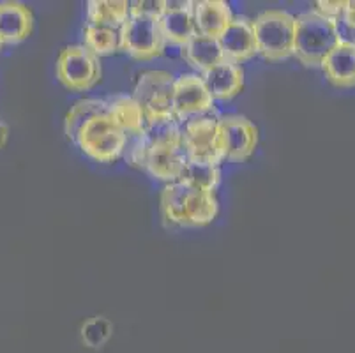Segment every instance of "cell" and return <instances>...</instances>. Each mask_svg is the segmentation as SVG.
Listing matches in <instances>:
<instances>
[{"mask_svg":"<svg viewBox=\"0 0 355 353\" xmlns=\"http://www.w3.org/2000/svg\"><path fill=\"white\" fill-rule=\"evenodd\" d=\"M163 218L170 225L200 228L211 225L219 212L218 200L212 191L200 189L186 180L164 186L159 196Z\"/></svg>","mask_w":355,"mask_h":353,"instance_id":"1","label":"cell"},{"mask_svg":"<svg viewBox=\"0 0 355 353\" xmlns=\"http://www.w3.org/2000/svg\"><path fill=\"white\" fill-rule=\"evenodd\" d=\"M341 43L336 19L311 9L295 16L293 57L306 67H320L325 57Z\"/></svg>","mask_w":355,"mask_h":353,"instance_id":"2","label":"cell"},{"mask_svg":"<svg viewBox=\"0 0 355 353\" xmlns=\"http://www.w3.org/2000/svg\"><path fill=\"white\" fill-rule=\"evenodd\" d=\"M258 55L279 62L293 57L295 50V16L283 9H267L253 19Z\"/></svg>","mask_w":355,"mask_h":353,"instance_id":"3","label":"cell"},{"mask_svg":"<svg viewBox=\"0 0 355 353\" xmlns=\"http://www.w3.org/2000/svg\"><path fill=\"white\" fill-rule=\"evenodd\" d=\"M74 144L78 145L80 150L89 155L90 160L103 164H110L121 160L124 155L125 145H128V135L112 119L108 108H106V112L92 117L80 129Z\"/></svg>","mask_w":355,"mask_h":353,"instance_id":"4","label":"cell"},{"mask_svg":"<svg viewBox=\"0 0 355 353\" xmlns=\"http://www.w3.org/2000/svg\"><path fill=\"white\" fill-rule=\"evenodd\" d=\"M182 147L188 161L218 164L225 160V145L218 117L198 115L182 124Z\"/></svg>","mask_w":355,"mask_h":353,"instance_id":"5","label":"cell"},{"mask_svg":"<svg viewBox=\"0 0 355 353\" xmlns=\"http://www.w3.org/2000/svg\"><path fill=\"white\" fill-rule=\"evenodd\" d=\"M55 73L66 89L73 92H85L101 82L103 67L99 57L87 50L83 44H71L60 50Z\"/></svg>","mask_w":355,"mask_h":353,"instance_id":"6","label":"cell"},{"mask_svg":"<svg viewBox=\"0 0 355 353\" xmlns=\"http://www.w3.org/2000/svg\"><path fill=\"white\" fill-rule=\"evenodd\" d=\"M175 78L172 73L159 69L144 71L135 85V101L141 106L145 121L172 119L173 115V87Z\"/></svg>","mask_w":355,"mask_h":353,"instance_id":"7","label":"cell"},{"mask_svg":"<svg viewBox=\"0 0 355 353\" xmlns=\"http://www.w3.org/2000/svg\"><path fill=\"white\" fill-rule=\"evenodd\" d=\"M164 37L154 16L129 15L121 28V50L137 60H153L164 53Z\"/></svg>","mask_w":355,"mask_h":353,"instance_id":"8","label":"cell"},{"mask_svg":"<svg viewBox=\"0 0 355 353\" xmlns=\"http://www.w3.org/2000/svg\"><path fill=\"white\" fill-rule=\"evenodd\" d=\"M214 99L205 87L203 78L196 73H182L175 78L173 87V115L180 124L198 115H209Z\"/></svg>","mask_w":355,"mask_h":353,"instance_id":"9","label":"cell"},{"mask_svg":"<svg viewBox=\"0 0 355 353\" xmlns=\"http://www.w3.org/2000/svg\"><path fill=\"white\" fill-rule=\"evenodd\" d=\"M188 164V155L180 145H148L145 141V152L138 168L147 171L153 179L163 182H177Z\"/></svg>","mask_w":355,"mask_h":353,"instance_id":"10","label":"cell"},{"mask_svg":"<svg viewBox=\"0 0 355 353\" xmlns=\"http://www.w3.org/2000/svg\"><path fill=\"white\" fill-rule=\"evenodd\" d=\"M225 145V160L242 163L250 160L258 147V129L244 115L218 117Z\"/></svg>","mask_w":355,"mask_h":353,"instance_id":"11","label":"cell"},{"mask_svg":"<svg viewBox=\"0 0 355 353\" xmlns=\"http://www.w3.org/2000/svg\"><path fill=\"white\" fill-rule=\"evenodd\" d=\"M164 43L182 48L196 35L193 2L184 0H164V11L157 18Z\"/></svg>","mask_w":355,"mask_h":353,"instance_id":"12","label":"cell"},{"mask_svg":"<svg viewBox=\"0 0 355 353\" xmlns=\"http://www.w3.org/2000/svg\"><path fill=\"white\" fill-rule=\"evenodd\" d=\"M227 60L232 62H244L258 53L257 37H254L253 19L246 16H234L232 24L218 39Z\"/></svg>","mask_w":355,"mask_h":353,"instance_id":"13","label":"cell"},{"mask_svg":"<svg viewBox=\"0 0 355 353\" xmlns=\"http://www.w3.org/2000/svg\"><path fill=\"white\" fill-rule=\"evenodd\" d=\"M34 15L21 2H0V44H18L31 37Z\"/></svg>","mask_w":355,"mask_h":353,"instance_id":"14","label":"cell"},{"mask_svg":"<svg viewBox=\"0 0 355 353\" xmlns=\"http://www.w3.org/2000/svg\"><path fill=\"white\" fill-rule=\"evenodd\" d=\"M205 82V87L211 92L212 99L228 101L232 97L239 96L244 89V69L241 64L232 60H223L207 73L200 74Z\"/></svg>","mask_w":355,"mask_h":353,"instance_id":"15","label":"cell"},{"mask_svg":"<svg viewBox=\"0 0 355 353\" xmlns=\"http://www.w3.org/2000/svg\"><path fill=\"white\" fill-rule=\"evenodd\" d=\"M196 34L219 39L234 19L230 4L225 0H200L193 2Z\"/></svg>","mask_w":355,"mask_h":353,"instance_id":"16","label":"cell"},{"mask_svg":"<svg viewBox=\"0 0 355 353\" xmlns=\"http://www.w3.org/2000/svg\"><path fill=\"white\" fill-rule=\"evenodd\" d=\"M329 82L340 89L355 87V43L341 41L322 64Z\"/></svg>","mask_w":355,"mask_h":353,"instance_id":"17","label":"cell"},{"mask_svg":"<svg viewBox=\"0 0 355 353\" xmlns=\"http://www.w3.org/2000/svg\"><path fill=\"white\" fill-rule=\"evenodd\" d=\"M180 53L184 60L196 71V74L207 73L223 60H227L218 39L202 34H196L188 44H184L180 48Z\"/></svg>","mask_w":355,"mask_h":353,"instance_id":"18","label":"cell"},{"mask_svg":"<svg viewBox=\"0 0 355 353\" xmlns=\"http://www.w3.org/2000/svg\"><path fill=\"white\" fill-rule=\"evenodd\" d=\"M108 105V113L115 122L122 128V131L128 135V140L137 138L144 132L145 113L141 106L135 101L133 96H114L106 99Z\"/></svg>","mask_w":355,"mask_h":353,"instance_id":"19","label":"cell"},{"mask_svg":"<svg viewBox=\"0 0 355 353\" xmlns=\"http://www.w3.org/2000/svg\"><path fill=\"white\" fill-rule=\"evenodd\" d=\"M87 24L99 27L122 28L129 18L125 0H90L87 2Z\"/></svg>","mask_w":355,"mask_h":353,"instance_id":"20","label":"cell"},{"mask_svg":"<svg viewBox=\"0 0 355 353\" xmlns=\"http://www.w3.org/2000/svg\"><path fill=\"white\" fill-rule=\"evenodd\" d=\"M83 46L96 55L106 57L121 50V28L99 27V25H83Z\"/></svg>","mask_w":355,"mask_h":353,"instance_id":"21","label":"cell"},{"mask_svg":"<svg viewBox=\"0 0 355 353\" xmlns=\"http://www.w3.org/2000/svg\"><path fill=\"white\" fill-rule=\"evenodd\" d=\"M108 105L106 99H96V97H87V99H80L71 106L67 112L66 121H64V131L66 136L74 144L76 136H78L80 129L92 119V117L99 115V113L106 112Z\"/></svg>","mask_w":355,"mask_h":353,"instance_id":"22","label":"cell"},{"mask_svg":"<svg viewBox=\"0 0 355 353\" xmlns=\"http://www.w3.org/2000/svg\"><path fill=\"white\" fill-rule=\"evenodd\" d=\"M141 136L148 145H180L182 144V124L175 117L150 121L145 124Z\"/></svg>","mask_w":355,"mask_h":353,"instance_id":"23","label":"cell"},{"mask_svg":"<svg viewBox=\"0 0 355 353\" xmlns=\"http://www.w3.org/2000/svg\"><path fill=\"white\" fill-rule=\"evenodd\" d=\"M219 179H221V171L218 164L211 163H198V161H188L180 180H186L191 186L200 187V189L212 191L218 187Z\"/></svg>","mask_w":355,"mask_h":353,"instance_id":"24","label":"cell"},{"mask_svg":"<svg viewBox=\"0 0 355 353\" xmlns=\"http://www.w3.org/2000/svg\"><path fill=\"white\" fill-rule=\"evenodd\" d=\"M112 334V323L105 318H92L82 327V338L92 348L101 346Z\"/></svg>","mask_w":355,"mask_h":353,"instance_id":"25","label":"cell"},{"mask_svg":"<svg viewBox=\"0 0 355 353\" xmlns=\"http://www.w3.org/2000/svg\"><path fill=\"white\" fill-rule=\"evenodd\" d=\"M164 11V0H137L129 2V15H145L159 18Z\"/></svg>","mask_w":355,"mask_h":353,"instance_id":"26","label":"cell"},{"mask_svg":"<svg viewBox=\"0 0 355 353\" xmlns=\"http://www.w3.org/2000/svg\"><path fill=\"white\" fill-rule=\"evenodd\" d=\"M338 28H340L341 41L347 39L348 34H355V0L345 2L343 15L338 19Z\"/></svg>","mask_w":355,"mask_h":353,"instance_id":"27","label":"cell"},{"mask_svg":"<svg viewBox=\"0 0 355 353\" xmlns=\"http://www.w3.org/2000/svg\"><path fill=\"white\" fill-rule=\"evenodd\" d=\"M316 8L315 11H318L320 15L327 16L331 19H338L341 18L343 15V9H345V2H316Z\"/></svg>","mask_w":355,"mask_h":353,"instance_id":"28","label":"cell"},{"mask_svg":"<svg viewBox=\"0 0 355 353\" xmlns=\"http://www.w3.org/2000/svg\"><path fill=\"white\" fill-rule=\"evenodd\" d=\"M9 138V126L4 121H0V148H4Z\"/></svg>","mask_w":355,"mask_h":353,"instance_id":"29","label":"cell"},{"mask_svg":"<svg viewBox=\"0 0 355 353\" xmlns=\"http://www.w3.org/2000/svg\"><path fill=\"white\" fill-rule=\"evenodd\" d=\"M0 50H2V44H0Z\"/></svg>","mask_w":355,"mask_h":353,"instance_id":"30","label":"cell"}]
</instances>
